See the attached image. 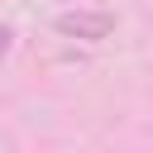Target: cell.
Listing matches in <instances>:
<instances>
[{"instance_id": "2", "label": "cell", "mask_w": 153, "mask_h": 153, "mask_svg": "<svg viewBox=\"0 0 153 153\" xmlns=\"http://www.w3.org/2000/svg\"><path fill=\"white\" fill-rule=\"evenodd\" d=\"M10 38H14V33H10V29H0V57L10 53Z\"/></svg>"}, {"instance_id": "1", "label": "cell", "mask_w": 153, "mask_h": 153, "mask_svg": "<svg viewBox=\"0 0 153 153\" xmlns=\"http://www.w3.org/2000/svg\"><path fill=\"white\" fill-rule=\"evenodd\" d=\"M115 29L110 14H91V10H72V14H57V33L67 38H105Z\"/></svg>"}]
</instances>
